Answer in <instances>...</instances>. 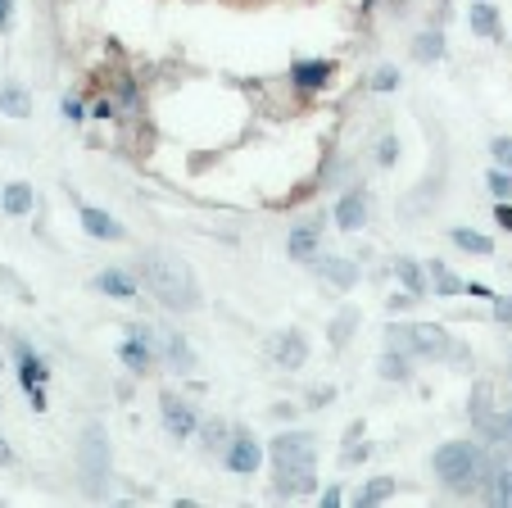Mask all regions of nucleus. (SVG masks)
Listing matches in <instances>:
<instances>
[{
  "mask_svg": "<svg viewBox=\"0 0 512 508\" xmlns=\"http://www.w3.org/2000/svg\"><path fill=\"white\" fill-rule=\"evenodd\" d=\"M19 377H23V386H28V391L46 386V363H41L28 345H19Z\"/></svg>",
  "mask_w": 512,
  "mask_h": 508,
  "instance_id": "a211bd4d",
  "label": "nucleus"
},
{
  "mask_svg": "<svg viewBox=\"0 0 512 508\" xmlns=\"http://www.w3.org/2000/svg\"><path fill=\"white\" fill-rule=\"evenodd\" d=\"M0 114L28 118V114H32V96H28V87H19V82H5V87H0Z\"/></svg>",
  "mask_w": 512,
  "mask_h": 508,
  "instance_id": "dca6fc26",
  "label": "nucleus"
},
{
  "mask_svg": "<svg viewBox=\"0 0 512 508\" xmlns=\"http://www.w3.org/2000/svg\"><path fill=\"white\" fill-rule=\"evenodd\" d=\"M313 268H318V277L322 281H331V286H340V290H349V286H358V263L354 259H313Z\"/></svg>",
  "mask_w": 512,
  "mask_h": 508,
  "instance_id": "9d476101",
  "label": "nucleus"
},
{
  "mask_svg": "<svg viewBox=\"0 0 512 508\" xmlns=\"http://www.w3.org/2000/svg\"><path fill=\"white\" fill-rule=\"evenodd\" d=\"M431 286H435V290H440V296H458V290H463V281L454 277V268H445L440 259H435V263H431Z\"/></svg>",
  "mask_w": 512,
  "mask_h": 508,
  "instance_id": "a878e982",
  "label": "nucleus"
},
{
  "mask_svg": "<svg viewBox=\"0 0 512 508\" xmlns=\"http://www.w3.org/2000/svg\"><path fill=\"white\" fill-rule=\"evenodd\" d=\"M14 23V5H10V0H0V32H5Z\"/></svg>",
  "mask_w": 512,
  "mask_h": 508,
  "instance_id": "58836bf2",
  "label": "nucleus"
},
{
  "mask_svg": "<svg viewBox=\"0 0 512 508\" xmlns=\"http://www.w3.org/2000/svg\"><path fill=\"white\" fill-rule=\"evenodd\" d=\"M399 87V68H377V78H372V91H395Z\"/></svg>",
  "mask_w": 512,
  "mask_h": 508,
  "instance_id": "2f4dec72",
  "label": "nucleus"
},
{
  "mask_svg": "<svg viewBox=\"0 0 512 508\" xmlns=\"http://www.w3.org/2000/svg\"><path fill=\"white\" fill-rule=\"evenodd\" d=\"M290 78H295V87H304V91H318V87L331 82V64L327 59H300L290 68Z\"/></svg>",
  "mask_w": 512,
  "mask_h": 508,
  "instance_id": "ddd939ff",
  "label": "nucleus"
},
{
  "mask_svg": "<svg viewBox=\"0 0 512 508\" xmlns=\"http://www.w3.org/2000/svg\"><path fill=\"white\" fill-rule=\"evenodd\" d=\"M10 463H14V450H10L5 441H0V468H10Z\"/></svg>",
  "mask_w": 512,
  "mask_h": 508,
  "instance_id": "79ce46f5",
  "label": "nucleus"
},
{
  "mask_svg": "<svg viewBox=\"0 0 512 508\" xmlns=\"http://www.w3.org/2000/svg\"><path fill=\"white\" fill-rule=\"evenodd\" d=\"M485 182H490V191H494L499 200H512V173H508V168H494Z\"/></svg>",
  "mask_w": 512,
  "mask_h": 508,
  "instance_id": "c85d7f7f",
  "label": "nucleus"
},
{
  "mask_svg": "<svg viewBox=\"0 0 512 508\" xmlns=\"http://www.w3.org/2000/svg\"><path fill=\"white\" fill-rule=\"evenodd\" d=\"M64 118H68V123H78V118H87V114H82V100H64Z\"/></svg>",
  "mask_w": 512,
  "mask_h": 508,
  "instance_id": "e433bc0d",
  "label": "nucleus"
},
{
  "mask_svg": "<svg viewBox=\"0 0 512 508\" xmlns=\"http://www.w3.org/2000/svg\"><path fill=\"white\" fill-rule=\"evenodd\" d=\"M336 223H340L345 232H358L363 223H368V195H363V191L340 195V204H336Z\"/></svg>",
  "mask_w": 512,
  "mask_h": 508,
  "instance_id": "9b49d317",
  "label": "nucleus"
},
{
  "mask_svg": "<svg viewBox=\"0 0 512 508\" xmlns=\"http://www.w3.org/2000/svg\"><path fill=\"white\" fill-rule=\"evenodd\" d=\"M372 454V445H349L345 450V463H358V459H368Z\"/></svg>",
  "mask_w": 512,
  "mask_h": 508,
  "instance_id": "4c0bfd02",
  "label": "nucleus"
},
{
  "mask_svg": "<svg viewBox=\"0 0 512 508\" xmlns=\"http://www.w3.org/2000/svg\"><path fill=\"white\" fill-rule=\"evenodd\" d=\"M272 358H277V368L295 373V368H304V358H309V340L300 331H281L277 345H272Z\"/></svg>",
  "mask_w": 512,
  "mask_h": 508,
  "instance_id": "6e6552de",
  "label": "nucleus"
},
{
  "mask_svg": "<svg viewBox=\"0 0 512 508\" xmlns=\"http://www.w3.org/2000/svg\"><path fill=\"white\" fill-rule=\"evenodd\" d=\"M413 300H417V296H395V300H390V309H395V314H399V309H408V305H413Z\"/></svg>",
  "mask_w": 512,
  "mask_h": 508,
  "instance_id": "37998d69",
  "label": "nucleus"
},
{
  "mask_svg": "<svg viewBox=\"0 0 512 508\" xmlns=\"http://www.w3.org/2000/svg\"><path fill=\"white\" fill-rule=\"evenodd\" d=\"M390 495H395V477H377V481H368V486L354 495V504L368 508V504H381V499H390Z\"/></svg>",
  "mask_w": 512,
  "mask_h": 508,
  "instance_id": "5701e85b",
  "label": "nucleus"
},
{
  "mask_svg": "<svg viewBox=\"0 0 512 508\" xmlns=\"http://www.w3.org/2000/svg\"><path fill=\"white\" fill-rule=\"evenodd\" d=\"M481 450L472 445V441H449V445H440L435 450V459H431V468H435V477H440L445 486H467L476 472H481Z\"/></svg>",
  "mask_w": 512,
  "mask_h": 508,
  "instance_id": "7ed1b4c3",
  "label": "nucleus"
},
{
  "mask_svg": "<svg viewBox=\"0 0 512 508\" xmlns=\"http://www.w3.org/2000/svg\"><path fill=\"white\" fill-rule=\"evenodd\" d=\"M78 213H82V228H87L96 241H123V228L114 223V218H109L105 209H91V204H82Z\"/></svg>",
  "mask_w": 512,
  "mask_h": 508,
  "instance_id": "2eb2a0df",
  "label": "nucleus"
},
{
  "mask_svg": "<svg viewBox=\"0 0 512 508\" xmlns=\"http://www.w3.org/2000/svg\"><path fill=\"white\" fill-rule=\"evenodd\" d=\"M413 55L426 59V64H431V59H440V55H445V37H440V32H422L417 46H413Z\"/></svg>",
  "mask_w": 512,
  "mask_h": 508,
  "instance_id": "cd10ccee",
  "label": "nucleus"
},
{
  "mask_svg": "<svg viewBox=\"0 0 512 508\" xmlns=\"http://www.w3.org/2000/svg\"><path fill=\"white\" fill-rule=\"evenodd\" d=\"M494 318L503 327H512V296H494Z\"/></svg>",
  "mask_w": 512,
  "mask_h": 508,
  "instance_id": "72a5a7b5",
  "label": "nucleus"
},
{
  "mask_svg": "<svg viewBox=\"0 0 512 508\" xmlns=\"http://www.w3.org/2000/svg\"><path fill=\"white\" fill-rule=\"evenodd\" d=\"M0 204H5V213H28L32 209V186L28 182H10L5 191H0Z\"/></svg>",
  "mask_w": 512,
  "mask_h": 508,
  "instance_id": "412c9836",
  "label": "nucleus"
},
{
  "mask_svg": "<svg viewBox=\"0 0 512 508\" xmlns=\"http://www.w3.org/2000/svg\"><path fill=\"white\" fill-rule=\"evenodd\" d=\"M499 223H503V228H508V232H512V204H508V200H503V204H499Z\"/></svg>",
  "mask_w": 512,
  "mask_h": 508,
  "instance_id": "a19ab883",
  "label": "nucleus"
},
{
  "mask_svg": "<svg viewBox=\"0 0 512 508\" xmlns=\"http://www.w3.org/2000/svg\"><path fill=\"white\" fill-rule=\"evenodd\" d=\"M78 459H82L87 486L100 495V486H105V477H109V441H105V426H100V422H91L87 435L78 441Z\"/></svg>",
  "mask_w": 512,
  "mask_h": 508,
  "instance_id": "39448f33",
  "label": "nucleus"
},
{
  "mask_svg": "<svg viewBox=\"0 0 512 508\" xmlns=\"http://www.w3.org/2000/svg\"><path fill=\"white\" fill-rule=\"evenodd\" d=\"M395 159H399V141H395V136H381V145H377V164L390 168Z\"/></svg>",
  "mask_w": 512,
  "mask_h": 508,
  "instance_id": "473e14b6",
  "label": "nucleus"
},
{
  "mask_svg": "<svg viewBox=\"0 0 512 508\" xmlns=\"http://www.w3.org/2000/svg\"><path fill=\"white\" fill-rule=\"evenodd\" d=\"M354 327H358V309H340V314H336V323H331V345H336V349H345V345H349V336H354Z\"/></svg>",
  "mask_w": 512,
  "mask_h": 508,
  "instance_id": "393cba45",
  "label": "nucleus"
},
{
  "mask_svg": "<svg viewBox=\"0 0 512 508\" xmlns=\"http://www.w3.org/2000/svg\"><path fill=\"white\" fill-rule=\"evenodd\" d=\"M463 290H467V296H476V300H490V305H494V290H490L485 281H472V286H463Z\"/></svg>",
  "mask_w": 512,
  "mask_h": 508,
  "instance_id": "c9c22d12",
  "label": "nucleus"
},
{
  "mask_svg": "<svg viewBox=\"0 0 512 508\" xmlns=\"http://www.w3.org/2000/svg\"><path fill=\"white\" fill-rule=\"evenodd\" d=\"M96 290H100V296H109V300H136V281L123 268H105L96 277Z\"/></svg>",
  "mask_w": 512,
  "mask_h": 508,
  "instance_id": "f8f14e48",
  "label": "nucleus"
},
{
  "mask_svg": "<svg viewBox=\"0 0 512 508\" xmlns=\"http://www.w3.org/2000/svg\"><path fill=\"white\" fill-rule=\"evenodd\" d=\"M490 481H494V486H490V495H494L499 504H508V499H512V468H503V472H494Z\"/></svg>",
  "mask_w": 512,
  "mask_h": 508,
  "instance_id": "c756f323",
  "label": "nucleus"
},
{
  "mask_svg": "<svg viewBox=\"0 0 512 508\" xmlns=\"http://www.w3.org/2000/svg\"><path fill=\"white\" fill-rule=\"evenodd\" d=\"M159 413H164V426H168V435H173V441H191V435H195V426H200L195 409H191L182 395H164Z\"/></svg>",
  "mask_w": 512,
  "mask_h": 508,
  "instance_id": "423d86ee",
  "label": "nucleus"
},
{
  "mask_svg": "<svg viewBox=\"0 0 512 508\" xmlns=\"http://www.w3.org/2000/svg\"><path fill=\"white\" fill-rule=\"evenodd\" d=\"M331 395H336V391H327V386H318V391H313V395H309V404H313V409H318V404H327V400H331Z\"/></svg>",
  "mask_w": 512,
  "mask_h": 508,
  "instance_id": "ea45409f",
  "label": "nucleus"
},
{
  "mask_svg": "<svg viewBox=\"0 0 512 508\" xmlns=\"http://www.w3.org/2000/svg\"><path fill=\"white\" fill-rule=\"evenodd\" d=\"M164 354H168V363H173V368L177 373H186L191 368V363H195V354H191V345L177 336V331H164Z\"/></svg>",
  "mask_w": 512,
  "mask_h": 508,
  "instance_id": "aec40b11",
  "label": "nucleus"
},
{
  "mask_svg": "<svg viewBox=\"0 0 512 508\" xmlns=\"http://www.w3.org/2000/svg\"><path fill=\"white\" fill-rule=\"evenodd\" d=\"M395 277L404 281L408 296H426V272H422L413 259H399V263H395Z\"/></svg>",
  "mask_w": 512,
  "mask_h": 508,
  "instance_id": "b1692460",
  "label": "nucleus"
},
{
  "mask_svg": "<svg viewBox=\"0 0 512 508\" xmlns=\"http://www.w3.org/2000/svg\"><path fill=\"white\" fill-rule=\"evenodd\" d=\"M454 245H458V250H467V254H494V241H490V237H481V232H467V228H458V232H454Z\"/></svg>",
  "mask_w": 512,
  "mask_h": 508,
  "instance_id": "bb28decb",
  "label": "nucleus"
},
{
  "mask_svg": "<svg viewBox=\"0 0 512 508\" xmlns=\"http://www.w3.org/2000/svg\"><path fill=\"white\" fill-rule=\"evenodd\" d=\"M259 463H263L259 441H254V435H236L232 450H227V468H232V472H241V477H250V472H259Z\"/></svg>",
  "mask_w": 512,
  "mask_h": 508,
  "instance_id": "1a4fd4ad",
  "label": "nucleus"
},
{
  "mask_svg": "<svg viewBox=\"0 0 512 508\" xmlns=\"http://www.w3.org/2000/svg\"><path fill=\"white\" fill-rule=\"evenodd\" d=\"M0 373H5V358H0Z\"/></svg>",
  "mask_w": 512,
  "mask_h": 508,
  "instance_id": "c03bdc74",
  "label": "nucleus"
},
{
  "mask_svg": "<svg viewBox=\"0 0 512 508\" xmlns=\"http://www.w3.org/2000/svg\"><path fill=\"white\" fill-rule=\"evenodd\" d=\"M408 373H413V368H408V354L390 345V349L381 354V377H386V382H408Z\"/></svg>",
  "mask_w": 512,
  "mask_h": 508,
  "instance_id": "4be33fe9",
  "label": "nucleus"
},
{
  "mask_svg": "<svg viewBox=\"0 0 512 508\" xmlns=\"http://www.w3.org/2000/svg\"><path fill=\"white\" fill-rule=\"evenodd\" d=\"M218 441H223V422H204V445L213 450Z\"/></svg>",
  "mask_w": 512,
  "mask_h": 508,
  "instance_id": "f704fd0d",
  "label": "nucleus"
},
{
  "mask_svg": "<svg viewBox=\"0 0 512 508\" xmlns=\"http://www.w3.org/2000/svg\"><path fill=\"white\" fill-rule=\"evenodd\" d=\"M386 345H395V349H404V354H422V358H445V354H454V345H449V336L440 331V327H431V323H413V327H390L386 331Z\"/></svg>",
  "mask_w": 512,
  "mask_h": 508,
  "instance_id": "20e7f679",
  "label": "nucleus"
},
{
  "mask_svg": "<svg viewBox=\"0 0 512 508\" xmlns=\"http://www.w3.org/2000/svg\"><path fill=\"white\" fill-rule=\"evenodd\" d=\"M141 277L150 286V296L168 309H200V281L186 263L168 259V254H150L141 263Z\"/></svg>",
  "mask_w": 512,
  "mask_h": 508,
  "instance_id": "f03ea898",
  "label": "nucleus"
},
{
  "mask_svg": "<svg viewBox=\"0 0 512 508\" xmlns=\"http://www.w3.org/2000/svg\"><path fill=\"white\" fill-rule=\"evenodd\" d=\"M318 223H300L295 232H290V241H286V250H290V259H300V263H313L318 259Z\"/></svg>",
  "mask_w": 512,
  "mask_h": 508,
  "instance_id": "4468645a",
  "label": "nucleus"
},
{
  "mask_svg": "<svg viewBox=\"0 0 512 508\" xmlns=\"http://www.w3.org/2000/svg\"><path fill=\"white\" fill-rule=\"evenodd\" d=\"M472 32L485 37V41H499V37H503V32H499V14H494V5H472Z\"/></svg>",
  "mask_w": 512,
  "mask_h": 508,
  "instance_id": "6ab92c4d",
  "label": "nucleus"
},
{
  "mask_svg": "<svg viewBox=\"0 0 512 508\" xmlns=\"http://www.w3.org/2000/svg\"><path fill=\"white\" fill-rule=\"evenodd\" d=\"M490 155H494V164H499V168H508V173H512V141H508V136H494V141H490Z\"/></svg>",
  "mask_w": 512,
  "mask_h": 508,
  "instance_id": "7c9ffc66",
  "label": "nucleus"
},
{
  "mask_svg": "<svg viewBox=\"0 0 512 508\" xmlns=\"http://www.w3.org/2000/svg\"><path fill=\"white\" fill-rule=\"evenodd\" d=\"M123 363L132 373H145L150 368V358H155V327H132V336L123 340Z\"/></svg>",
  "mask_w": 512,
  "mask_h": 508,
  "instance_id": "0eeeda50",
  "label": "nucleus"
},
{
  "mask_svg": "<svg viewBox=\"0 0 512 508\" xmlns=\"http://www.w3.org/2000/svg\"><path fill=\"white\" fill-rule=\"evenodd\" d=\"M272 463H277V490L281 495H304L318 481V441L309 431H281L272 441Z\"/></svg>",
  "mask_w": 512,
  "mask_h": 508,
  "instance_id": "f257e3e1",
  "label": "nucleus"
},
{
  "mask_svg": "<svg viewBox=\"0 0 512 508\" xmlns=\"http://www.w3.org/2000/svg\"><path fill=\"white\" fill-rule=\"evenodd\" d=\"M472 422L481 426V435L494 431V391H490V382H481L476 395H472Z\"/></svg>",
  "mask_w": 512,
  "mask_h": 508,
  "instance_id": "f3484780",
  "label": "nucleus"
}]
</instances>
